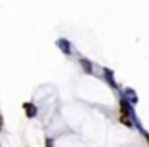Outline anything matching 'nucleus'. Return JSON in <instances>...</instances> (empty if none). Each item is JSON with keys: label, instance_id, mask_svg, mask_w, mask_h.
Here are the masks:
<instances>
[{"label": "nucleus", "instance_id": "obj_1", "mask_svg": "<svg viewBox=\"0 0 149 147\" xmlns=\"http://www.w3.org/2000/svg\"><path fill=\"white\" fill-rule=\"evenodd\" d=\"M23 111H25V115L29 118H35L36 113H38V109H36L35 103H31V101H27V103H23Z\"/></svg>", "mask_w": 149, "mask_h": 147}, {"label": "nucleus", "instance_id": "obj_2", "mask_svg": "<svg viewBox=\"0 0 149 147\" xmlns=\"http://www.w3.org/2000/svg\"><path fill=\"white\" fill-rule=\"evenodd\" d=\"M57 48H59L65 56H69V54H71V44L67 42L65 38H59V40H57Z\"/></svg>", "mask_w": 149, "mask_h": 147}, {"label": "nucleus", "instance_id": "obj_3", "mask_svg": "<svg viewBox=\"0 0 149 147\" xmlns=\"http://www.w3.org/2000/svg\"><path fill=\"white\" fill-rule=\"evenodd\" d=\"M80 65H82V69H86V73H92V67H90V63H88V59H84V57H80Z\"/></svg>", "mask_w": 149, "mask_h": 147}, {"label": "nucleus", "instance_id": "obj_4", "mask_svg": "<svg viewBox=\"0 0 149 147\" xmlns=\"http://www.w3.org/2000/svg\"><path fill=\"white\" fill-rule=\"evenodd\" d=\"M46 147H52V139H46Z\"/></svg>", "mask_w": 149, "mask_h": 147}, {"label": "nucleus", "instance_id": "obj_5", "mask_svg": "<svg viewBox=\"0 0 149 147\" xmlns=\"http://www.w3.org/2000/svg\"><path fill=\"white\" fill-rule=\"evenodd\" d=\"M2 126H4V122H2V115H0V130H2Z\"/></svg>", "mask_w": 149, "mask_h": 147}]
</instances>
